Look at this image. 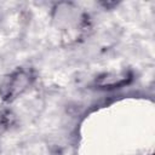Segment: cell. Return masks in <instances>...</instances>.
<instances>
[{
    "instance_id": "obj_1",
    "label": "cell",
    "mask_w": 155,
    "mask_h": 155,
    "mask_svg": "<svg viewBox=\"0 0 155 155\" xmlns=\"http://www.w3.org/2000/svg\"><path fill=\"white\" fill-rule=\"evenodd\" d=\"M35 81V73L30 67H17L0 80V98L11 103L21 97Z\"/></svg>"
},
{
    "instance_id": "obj_2",
    "label": "cell",
    "mask_w": 155,
    "mask_h": 155,
    "mask_svg": "<svg viewBox=\"0 0 155 155\" xmlns=\"http://www.w3.org/2000/svg\"><path fill=\"white\" fill-rule=\"evenodd\" d=\"M132 79L133 74L131 70H122L119 73H104L94 79L93 85L101 90H114L128 85Z\"/></svg>"
},
{
    "instance_id": "obj_3",
    "label": "cell",
    "mask_w": 155,
    "mask_h": 155,
    "mask_svg": "<svg viewBox=\"0 0 155 155\" xmlns=\"http://www.w3.org/2000/svg\"><path fill=\"white\" fill-rule=\"evenodd\" d=\"M13 121L15 116L10 110H0V136L12 126Z\"/></svg>"
}]
</instances>
